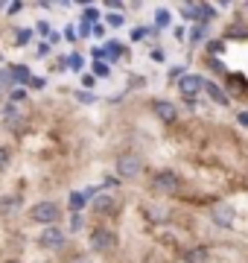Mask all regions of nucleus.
<instances>
[{"instance_id": "6", "label": "nucleus", "mask_w": 248, "mask_h": 263, "mask_svg": "<svg viewBox=\"0 0 248 263\" xmlns=\"http://www.w3.org/2000/svg\"><path fill=\"white\" fill-rule=\"evenodd\" d=\"M204 85H208V82H204V79H201L199 73H187L184 79H178V91H181L184 97H190V100H193V97L199 94Z\"/></svg>"}, {"instance_id": "3", "label": "nucleus", "mask_w": 248, "mask_h": 263, "mask_svg": "<svg viewBox=\"0 0 248 263\" xmlns=\"http://www.w3.org/2000/svg\"><path fill=\"white\" fill-rule=\"evenodd\" d=\"M152 187L161 190V193H175V187H178V176L172 173V170H158L152 176Z\"/></svg>"}, {"instance_id": "11", "label": "nucleus", "mask_w": 248, "mask_h": 263, "mask_svg": "<svg viewBox=\"0 0 248 263\" xmlns=\"http://www.w3.org/2000/svg\"><path fill=\"white\" fill-rule=\"evenodd\" d=\"M184 260L187 263H208V252H204V249H190Z\"/></svg>"}, {"instance_id": "19", "label": "nucleus", "mask_w": 248, "mask_h": 263, "mask_svg": "<svg viewBox=\"0 0 248 263\" xmlns=\"http://www.w3.org/2000/svg\"><path fill=\"white\" fill-rule=\"evenodd\" d=\"M67 65H70V70H82V59H79L76 53H73V56L67 59Z\"/></svg>"}, {"instance_id": "20", "label": "nucleus", "mask_w": 248, "mask_h": 263, "mask_svg": "<svg viewBox=\"0 0 248 263\" xmlns=\"http://www.w3.org/2000/svg\"><path fill=\"white\" fill-rule=\"evenodd\" d=\"M228 85L234 88V91H237V88H242V91H245V85H242V76H231V79H228ZM237 94H239V91H237Z\"/></svg>"}, {"instance_id": "10", "label": "nucleus", "mask_w": 248, "mask_h": 263, "mask_svg": "<svg viewBox=\"0 0 248 263\" xmlns=\"http://www.w3.org/2000/svg\"><path fill=\"white\" fill-rule=\"evenodd\" d=\"M204 91H208V94H210V100H213V103H222V105H228V94L222 91L219 85L208 82V85H204Z\"/></svg>"}, {"instance_id": "28", "label": "nucleus", "mask_w": 248, "mask_h": 263, "mask_svg": "<svg viewBox=\"0 0 248 263\" xmlns=\"http://www.w3.org/2000/svg\"><path fill=\"white\" fill-rule=\"evenodd\" d=\"M201 35H204V27H196V29H193V35H190V38H193V41H199Z\"/></svg>"}, {"instance_id": "14", "label": "nucleus", "mask_w": 248, "mask_h": 263, "mask_svg": "<svg viewBox=\"0 0 248 263\" xmlns=\"http://www.w3.org/2000/svg\"><path fill=\"white\" fill-rule=\"evenodd\" d=\"M85 202H88V196H82V193H70V205H73V211H82L85 208Z\"/></svg>"}, {"instance_id": "7", "label": "nucleus", "mask_w": 248, "mask_h": 263, "mask_svg": "<svg viewBox=\"0 0 248 263\" xmlns=\"http://www.w3.org/2000/svg\"><path fill=\"white\" fill-rule=\"evenodd\" d=\"M140 161L134 158V155H123V158L117 161V173L123 176V179H137L140 176Z\"/></svg>"}, {"instance_id": "1", "label": "nucleus", "mask_w": 248, "mask_h": 263, "mask_svg": "<svg viewBox=\"0 0 248 263\" xmlns=\"http://www.w3.org/2000/svg\"><path fill=\"white\" fill-rule=\"evenodd\" d=\"M29 216L35 222H41V226H53V222H58V216H61V208L56 202H38V205L29 211Z\"/></svg>"}, {"instance_id": "23", "label": "nucleus", "mask_w": 248, "mask_h": 263, "mask_svg": "<svg viewBox=\"0 0 248 263\" xmlns=\"http://www.w3.org/2000/svg\"><path fill=\"white\" fill-rule=\"evenodd\" d=\"M29 38H32V32H29V29H20L18 32V44H27Z\"/></svg>"}, {"instance_id": "22", "label": "nucleus", "mask_w": 248, "mask_h": 263, "mask_svg": "<svg viewBox=\"0 0 248 263\" xmlns=\"http://www.w3.org/2000/svg\"><path fill=\"white\" fill-rule=\"evenodd\" d=\"M6 164H9V149H6V146H0V170L6 167Z\"/></svg>"}, {"instance_id": "8", "label": "nucleus", "mask_w": 248, "mask_h": 263, "mask_svg": "<svg viewBox=\"0 0 248 263\" xmlns=\"http://www.w3.org/2000/svg\"><path fill=\"white\" fill-rule=\"evenodd\" d=\"M152 111L158 114L161 120H167V123H172L175 117H178V108H175L172 103H167V100H155V103H152Z\"/></svg>"}, {"instance_id": "29", "label": "nucleus", "mask_w": 248, "mask_h": 263, "mask_svg": "<svg viewBox=\"0 0 248 263\" xmlns=\"http://www.w3.org/2000/svg\"><path fill=\"white\" fill-rule=\"evenodd\" d=\"M237 120H239V126H248V111H239Z\"/></svg>"}, {"instance_id": "5", "label": "nucleus", "mask_w": 248, "mask_h": 263, "mask_svg": "<svg viewBox=\"0 0 248 263\" xmlns=\"http://www.w3.org/2000/svg\"><path fill=\"white\" fill-rule=\"evenodd\" d=\"M210 219H213L219 228H231L234 219H237V211H234L231 205H216V208H210Z\"/></svg>"}, {"instance_id": "9", "label": "nucleus", "mask_w": 248, "mask_h": 263, "mask_svg": "<svg viewBox=\"0 0 248 263\" xmlns=\"http://www.w3.org/2000/svg\"><path fill=\"white\" fill-rule=\"evenodd\" d=\"M6 76H9V85H15V82L20 85V82H27L29 79V70L24 65H12L9 70H6Z\"/></svg>"}, {"instance_id": "31", "label": "nucleus", "mask_w": 248, "mask_h": 263, "mask_svg": "<svg viewBox=\"0 0 248 263\" xmlns=\"http://www.w3.org/2000/svg\"><path fill=\"white\" fill-rule=\"evenodd\" d=\"M76 97H79V100H82V103H94V97H91V94H82V91H79Z\"/></svg>"}, {"instance_id": "17", "label": "nucleus", "mask_w": 248, "mask_h": 263, "mask_svg": "<svg viewBox=\"0 0 248 263\" xmlns=\"http://www.w3.org/2000/svg\"><path fill=\"white\" fill-rule=\"evenodd\" d=\"M94 73L96 76H108L111 70H108V65H105V62H94Z\"/></svg>"}, {"instance_id": "16", "label": "nucleus", "mask_w": 248, "mask_h": 263, "mask_svg": "<svg viewBox=\"0 0 248 263\" xmlns=\"http://www.w3.org/2000/svg\"><path fill=\"white\" fill-rule=\"evenodd\" d=\"M149 216L152 219H167V211H161V205H152L149 208Z\"/></svg>"}, {"instance_id": "18", "label": "nucleus", "mask_w": 248, "mask_h": 263, "mask_svg": "<svg viewBox=\"0 0 248 263\" xmlns=\"http://www.w3.org/2000/svg\"><path fill=\"white\" fill-rule=\"evenodd\" d=\"M155 18H158V27H170V12H158V15H155Z\"/></svg>"}, {"instance_id": "32", "label": "nucleus", "mask_w": 248, "mask_h": 263, "mask_svg": "<svg viewBox=\"0 0 248 263\" xmlns=\"http://www.w3.org/2000/svg\"><path fill=\"white\" fill-rule=\"evenodd\" d=\"M245 12H248V3H245Z\"/></svg>"}, {"instance_id": "21", "label": "nucleus", "mask_w": 248, "mask_h": 263, "mask_svg": "<svg viewBox=\"0 0 248 263\" xmlns=\"http://www.w3.org/2000/svg\"><path fill=\"white\" fill-rule=\"evenodd\" d=\"M105 21H108L111 27H123V24H126V18H123V15H108Z\"/></svg>"}, {"instance_id": "24", "label": "nucleus", "mask_w": 248, "mask_h": 263, "mask_svg": "<svg viewBox=\"0 0 248 263\" xmlns=\"http://www.w3.org/2000/svg\"><path fill=\"white\" fill-rule=\"evenodd\" d=\"M219 50H225V44H222V41H210V53H219Z\"/></svg>"}, {"instance_id": "13", "label": "nucleus", "mask_w": 248, "mask_h": 263, "mask_svg": "<svg viewBox=\"0 0 248 263\" xmlns=\"http://www.w3.org/2000/svg\"><path fill=\"white\" fill-rule=\"evenodd\" d=\"M96 211H99V214H105V211L111 214V211H114V199H111V196H102V199H96Z\"/></svg>"}, {"instance_id": "12", "label": "nucleus", "mask_w": 248, "mask_h": 263, "mask_svg": "<svg viewBox=\"0 0 248 263\" xmlns=\"http://www.w3.org/2000/svg\"><path fill=\"white\" fill-rule=\"evenodd\" d=\"M6 126H20V111L15 105H6Z\"/></svg>"}, {"instance_id": "26", "label": "nucleus", "mask_w": 248, "mask_h": 263, "mask_svg": "<svg viewBox=\"0 0 248 263\" xmlns=\"http://www.w3.org/2000/svg\"><path fill=\"white\" fill-rule=\"evenodd\" d=\"M96 18H99V15H96V9H85V21H88V24H91V21H96Z\"/></svg>"}, {"instance_id": "15", "label": "nucleus", "mask_w": 248, "mask_h": 263, "mask_svg": "<svg viewBox=\"0 0 248 263\" xmlns=\"http://www.w3.org/2000/svg\"><path fill=\"white\" fill-rule=\"evenodd\" d=\"M228 35H231V38H248V27L237 24V27H231V29H228Z\"/></svg>"}, {"instance_id": "4", "label": "nucleus", "mask_w": 248, "mask_h": 263, "mask_svg": "<svg viewBox=\"0 0 248 263\" xmlns=\"http://www.w3.org/2000/svg\"><path fill=\"white\" fill-rule=\"evenodd\" d=\"M38 246H44V249H61L65 246V231L58 226H47L38 237Z\"/></svg>"}, {"instance_id": "27", "label": "nucleus", "mask_w": 248, "mask_h": 263, "mask_svg": "<svg viewBox=\"0 0 248 263\" xmlns=\"http://www.w3.org/2000/svg\"><path fill=\"white\" fill-rule=\"evenodd\" d=\"M70 226H73V231H79V228H82V216L73 214V222H70Z\"/></svg>"}, {"instance_id": "25", "label": "nucleus", "mask_w": 248, "mask_h": 263, "mask_svg": "<svg viewBox=\"0 0 248 263\" xmlns=\"http://www.w3.org/2000/svg\"><path fill=\"white\" fill-rule=\"evenodd\" d=\"M88 32H91V24H88V21H82V24H79V35H88Z\"/></svg>"}, {"instance_id": "30", "label": "nucleus", "mask_w": 248, "mask_h": 263, "mask_svg": "<svg viewBox=\"0 0 248 263\" xmlns=\"http://www.w3.org/2000/svg\"><path fill=\"white\" fill-rule=\"evenodd\" d=\"M105 187H117V179H111V176H105V181H102Z\"/></svg>"}, {"instance_id": "2", "label": "nucleus", "mask_w": 248, "mask_h": 263, "mask_svg": "<svg viewBox=\"0 0 248 263\" xmlns=\"http://www.w3.org/2000/svg\"><path fill=\"white\" fill-rule=\"evenodd\" d=\"M91 249L99 252V254L111 252V249H114V234H111L108 228H94V231H91Z\"/></svg>"}]
</instances>
